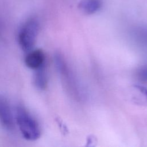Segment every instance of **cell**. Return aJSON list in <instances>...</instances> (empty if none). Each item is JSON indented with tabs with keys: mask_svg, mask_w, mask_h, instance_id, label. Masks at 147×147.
<instances>
[{
	"mask_svg": "<svg viewBox=\"0 0 147 147\" xmlns=\"http://www.w3.org/2000/svg\"><path fill=\"white\" fill-rule=\"evenodd\" d=\"M95 142H96V138L92 136H90L88 138H87V145H92Z\"/></svg>",
	"mask_w": 147,
	"mask_h": 147,
	"instance_id": "9c48e42d",
	"label": "cell"
},
{
	"mask_svg": "<svg viewBox=\"0 0 147 147\" xmlns=\"http://www.w3.org/2000/svg\"><path fill=\"white\" fill-rule=\"evenodd\" d=\"M137 75L141 81L147 82V65L140 68L137 72Z\"/></svg>",
	"mask_w": 147,
	"mask_h": 147,
	"instance_id": "52a82bcc",
	"label": "cell"
},
{
	"mask_svg": "<svg viewBox=\"0 0 147 147\" xmlns=\"http://www.w3.org/2000/svg\"><path fill=\"white\" fill-rule=\"evenodd\" d=\"M134 87L135 88H136L139 92H140L142 95L145 97L146 99L147 100V88H145V87L141 86V85H137L135 84L134 85Z\"/></svg>",
	"mask_w": 147,
	"mask_h": 147,
	"instance_id": "ba28073f",
	"label": "cell"
},
{
	"mask_svg": "<svg viewBox=\"0 0 147 147\" xmlns=\"http://www.w3.org/2000/svg\"><path fill=\"white\" fill-rule=\"evenodd\" d=\"M25 57V64L30 69L36 70L45 65V55L41 49H32Z\"/></svg>",
	"mask_w": 147,
	"mask_h": 147,
	"instance_id": "3957f363",
	"label": "cell"
},
{
	"mask_svg": "<svg viewBox=\"0 0 147 147\" xmlns=\"http://www.w3.org/2000/svg\"><path fill=\"white\" fill-rule=\"evenodd\" d=\"M16 121L22 137L28 141H36L41 136L40 126L30 113L19 105L16 110Z\"/></svg>",
	"mask_w": 147,
	"mask_h": 147,
	"instance_id": "6da1fadb",
	"label": "cell"
},
{
	"mask_svg": "<svg viewBox=\"0 0 147 147\" xmlns=\"http://www.w3.org/2000/svg\"><path fill=\"white\" fill-rule=\"evenodd\" d=\"M0 122L1 125L8 130H11L14 127V118L8 102L0 96Z\"/></svg>",
	"mask_w": 147,
	"mask_h": 147,
	"instance_id": "277c9868",
	"label": "cell"
},
{
	"mask_svg": "<svg viewBox=\"0 0 147 147\" xmlns=\"http://www.w3.org/2000/svg\"><path fill=\"white\" fill-rule=\"evenodd\" d=\"M33 82L35 86L40 90H44L48 83L47 74L45 65L35 70L33 78Z\"/></svg>",
	"mask_w": 147,
	"mask_h": 147,
	"instance_id": "8992f818",
	"label": "cell"
},
{
	"mask_svg": "<svg viewBox=\"0 0 147 147\" xmlns=\"http://www.w3.org/2000/svg\"><path fill=\"white\" fill-rule=\"evenodd\" d=\"M40 25L38 20L32 18L25 21L21 26L17 35L18 44L25 52L32 50L36 42Z\"/></svg>",
	"mask_w": 147,
	"mask_h": 147,
	"instance_id": "7a4b0ae2",
	"label": "cell"
},
{
	"mask_svg": "<svg viewBox=\"0 0 147 147\" xmlns=\"http://www.w3.org/2000/svg\"><path fill=\"white\" fill-rule=\"evenodd\" d=\"M102 5V0H80L78 7L82 13L90 15L98 11Z\"/></svg>",
	"mask_w": 147,
	"mask_h": 147,
	"instance_id": "5b68a950",
	"label": "cell"
}]
</instances>
